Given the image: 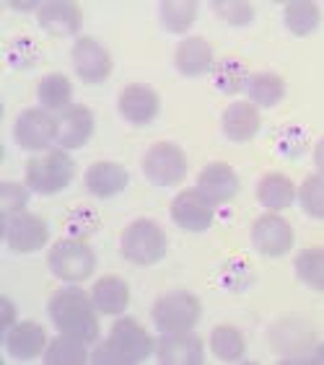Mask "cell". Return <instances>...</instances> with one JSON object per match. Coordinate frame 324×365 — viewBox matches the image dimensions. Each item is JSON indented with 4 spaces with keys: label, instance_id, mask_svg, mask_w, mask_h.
Masks as SVG:
<instances>
[{
    "label": "cell",
    "instance_id": "d590c367",
    "mask_svg": "<svg viewBox=\"0 0 324 365\" xmlns=\"http://www.w3.org/2000/svg\"><path fill=\"white\" fill-rule=\"evenodd\" d=\"M26 205H29V190L24 184H16V182L0 184V212H3V218H11L16 212H24Z\"/></svg>",
    "mask_w": 324,
    "mask_h": 365
},
{
    "label": "cell",
    "instance_id": "4fadbf2b",
    "mask_svg": "<svg viewBox=\"0 0 324 365\" xmlns=\"http://www.w3.org/2000/svg\"><path fill=\"white\" fill-rule=\"evenodd\" d=\"M252 244L265 257H285L293 246V228L285 218L268 212L254 220L252 225Z\"/></svg>",
    "mask_w": 324,
    "mask_h": 365
},
{
    "label": "cell",
    "instance_id": "e0dca14e",
    "mask_svg": "<svg viewBox=\"0 0 324 365\" xmlns=\"http://www.w3.org/2000/svg\"><path fill=\"white\" fill-rule=\"evenodd\" d=\"M174 68L184 78H200L213 73L216 57H213L211 42L203 39V36H187V39H182L174 49Z\"/></svg>",
    "mask_w": 324,
    "mask_h": 365
},
{
    "label": "cell",
    "instance_id": "5b68a950",
    "mask_svg": "<svg viewBox=\"0 0 324 365\" xmlns=\"http://www.w3.org/2000/svg\"><path fill=\"white\" fill-rule=\"evenodd\" d=\"M47 267L65 282H83L96 269V254L83 239H60L47 254Z\"/></svg>",
    "mask_w": 324,
    "mask_h": 365
},
{
    "label": "cell",
    "instance_id": "7c38bea8",
    "mask_svg": "<svg viewBox=\"0 0 324 365\" xmlns=\"http://www.w3.org/2000/svg\"><path fill=\"white\" fill-rule=\"evenodd\" d=\"M71 60L76 76L86 83H101L112 73V55L91 36L76 39L71 49Z\"/></svg>",
    "mask_w": 324,
    "mask_h": 365
},
{
    "label": "cell",
    "instance_id": "ba28073f",
    "mask_svg": "<svg viewBox=\"0 0 324 365\" xmlns=\"http://www.w3.org/2000/svg\"><path fill=\"white\" fill-rule=\"evenodd\" d=\"M50 239V228L34 212H16L11 218H3V241L16 254L39 252Z\"/></svg>",
    "mask_w": 324,
    "mask_h": 365
},
{
    "label": "cell",
    "instance_id": "9c48e42d",
    "mask_svg": "<svg viewBox=\"0 0 324 365\" xmlns=\"http://www.w3.org/2000/svg\"><path fill=\"white\" fill-rule=\"evenodd\" d=\"M14 140L26 150H44L57 140V117L47 109H24L14 125Z\"/></svg>",
    "mask_w": 324,
    "mask_h": 365
},
{
    "label": "cell",
    "instance_id": "d6a6232c",
    "mask_svg": "<svg viewBox=\"0 0 324 365\" xmlns=\"http://www.w3.org/2000/svg\"><path fill=\"white\" fill-rule=\"evenodd\" d=\"M221 282H223L226 290H233V293H241L247 290L254 282V272L252 264H249L244 257H233L221 267Z\"/></svg>",
    "mask_w": 324,
    "mask_h": 365
},
{
    "label": "cell",
    "instance_id": "7402d4cb",
    "mask_svg": "<svg viewBox=\"0 0 324 365\" xmlns=\"http://www.w3.org/2000/svg\"><path fill=\"white\" fill-rule=\"evenodd\" d=\"M91 301L99 314L117 317V314H122L127 309V303H130V285L122 277H117V274H106V277L96 280V285H93Z\"/></svg>",
    "mask_w": 324,
    "mask_h": 365
},
{
    "label": "cell",
    "instance_id": "4dcf8cb0",
    "mask_svg": "<svg viewBox=\"0 0 324 365\" xmlns=\"http://www.w3.org/2000/svg\"><path fill=\"white\" fill-rule=\"evenodd\" d=\"M296 274L303 285L324 293V249H303L296 257Z\"/></svg>",
    "mask_w": 324,
    "mask_h": 365
},
{
    "label": "cell",
    "instance_id": "52a82bcc",
    "mask_svg": "<svg viewBox=\"0 0 324 365\" xmlns=\"http://www.w3.org/2000/svg\"><path fill=\"white\" fill-rule=\"evenodd\" d=\"M200 314H203L200 298L192 293H184V290L161 295V298L153 303V311H151L156 329H161V331L195 329V324L200 322Z\"/></svg>",
    "mask_w": 324,
    "mask_h": 365
},
{
    "label": "cell",
    "instance_id": "836d02e7",
    "mask_svg": "<svg viewBox=\"0 0 324 365\" xmlns=\"http://www.w3.org/2000/svg\"><path fill=\"white\" fill-rule=\"evenodd\" d=\"M213 11L228 26H247L254 19V6L247 0H218L213 3Z\"/></svg>",
    "mask_w": 324,
    "mask_h": 365
},
{
    "label": "cell",
    "instance_id": "603a6c76",
    "mask_svg": "<svg viewBox=\"0 0 324 365\" xmlns=\"http://www.w3.org/2000/svg\"><path fill=\"white\" fill-rule=\"evenodd\" d=\"M257 200L268 210H285L296 200V187L285 174H265L257 184Z\"/></svg>",
    "mask_w": 324,
    "mask_h": 365
},
{
    "label": "cell",
    "instance_id": "74e56055",
    "mask_svg": "<svg viewBox=\"0 0 324 365\" xmlns=\"http://www.w3.org/2000/svg\"><path fill=\"white\" fill-rule=\"evenodd\" d=\"M96 215L91 210H76L68 215V228H71V236L73 239H83L88 236L91 231H96Z\"/></svg>",
    "mask_w": 324,
    "mask_h": 365
},
{
    "label": "cell",
    "instance_id": "3957f363",
    "mask_svg": "<svg viewBox=\"0 0 324 365\" xmlns=\"http://www.w3.org/2000/svg\"><path fill=\"white\" fill-rule=\"evenodd\" d=\"M166 249H169V241H166V233L156 220L141 218L130 223L122 231L120 239V252L127 262H133L138 267H148L156 264L166 257Z\"/></svg>",
    "mask_w": 324,
    "mask_h": 365
},
{
    "label": "cell",
    "instance_id": "9a60e30c",
    "mask_svg": "<svg viewBox=\"0 0 324 365\" xmlns=\"http://www.w3.org/2000/svg\"><path fill=\"white\" fill-rule=\"evenodd\" d=\"M93 135V114L88 106L71 104L57 114V145L63 150H76L86 145Z\"/></svg>",
    "mask_w": 324,
    "mask_h": 365
},
{
    "label": "cell",
    "instance_id": "8fae6325",
    "mask_svg": "<svg viewBox=\"0 0 324 365\" xmlns=\"http://www.w3.org/2000/svg\"><path fill=\"white\" fill-rule=\"evenodd\" d=\"M216 218V205L211 200H205L203 195L195 190H184L171 200V220H174L182 231L190 233H203L213 225Z\"/></svg>",
    "mask_w": 324,
    "mask_h": 365
},
{
    "label": "cell",
    "instance_id": "2e32d148",
    "mask_svg": "<svg viewBox=\"0 0 324 365\" xmlns=\"http://www.w3.org/2000/svg\"><path fill=\"white\" fill-rule=\"evenodd\" d=\"M36 24L50 36H73L83 24V11L73 0H50V3H42Z\"/></svg>",
    "mask_w": 324,
    "mask_h": 365
},
{
    "label": "cell",
    "instance_id": "5bb4252c",
    "mask_svg": "<svg viewBox=\"0 0 324 365\" xmlns=\"http://www.w3.org/2000/svg\"><path fill=\"white\" fill-rule=\"evenodd\" d=\"M117 109H120V114L130 125H148V122H153L158 117L161 98H158V93L151 86L133 83V86H125L120 91Z\"/></svg>",
    "mask_w": 324,
    "mask_h": 365
},
{
    "label": "cell",
    "instance_id": "60d3db41",
    "mask_svg": "<svg viewBox=\"0 0 324 365\" xmlns=\"http://www.w3.org/2000/svg\"><path fill=\"white\" fill-rule=\"evenodd\" d=\"M8 6L14 8V11H21V14H29V11H36L39 14V8H42V3H8Z\"/></svg>",
    "mask_w": 324,
    "mask_h": 365
},
{
    "label": "cell",
    "instance_id": "30bf717a",
    "mask_svg": "<svg viewBox=\"0 0 324 365\" xmlns=\"http://www.w3.org/2000/svg\"><path fill=\"white\" fill-rule=\"evenodd\" d=\"M156 358L163 365H203L205 363L203 339L192 329L161 331V337L156 342Z\"/></svg>",
    "mask_w": 324,
    "mask_h": 365
},
{
    "label": "cell",
    "instance_id": "277c9868",
    "mask_svg": "<svg viewBox=\"0 0 324 365\" xmlns=\"http://www.w3.org/2000/svg\"><path fill=\"white\" fill-rule=\"evenodd\" d=\"M76 176V161L60 150L31 155L26 161V187L36 195H57L63 192Z\"/></svg>",
    "mask_w": 324,
    "mask_h": 365
},
{
    "label": "cell",
    "instance_id": "83f0119b",
    "mask_svg": "<svg viewBox=\"0 0 324 365\" xmlns=\"http://www.w3.org/2000/svg\"><path fill=\"white\" fill-rule=\"evenodd\" d=\"M200 6L195 0H166L158 6V19L161 26L171 34H184L192 24L198 21Z\"/></svg>",
    "mask_w": 324,
    "mask_h": 365
},
{
    "label": "cell",
    "instance_id": "7a4b0ae2",
    "mask_svg": "<svg viewBox=\"0 0 324 365\" xmlns=\"http://www.w3.org/2000/svg\"><path fill=\"white\" fill-rule=\"evenodd\" d=\"M50 319L57 329L65 334L83 339V342H93L99 339V317H96V306L83 290L78 288H63L57 290L50 298Z\"/></svg>",
    "mask_w": 324,
    "mask_h": 365
},
{
    "label": "cell",
    "instance_id": "ab89813d",
    "mask_svg": "<svg viewBox=\"0 0 324 365\" xmlns=\"http://www.w3.org/2000/svg\"><path fill=\"white\" fill-rule=\"evenodd\" d=\"M314 163H317L319 174H324V138L317 143V148H314Z\"/></svg>",
    "mask_w": 324,
    "mask_h": 365
},
{
    "label": "cell",
    "instance_id": "f1b7e54d",
    "mask_svg": "<svg viewBox=\"0 0 324 365\" xmlns=\"http://www.w3.org/2000/svg\"><path fill=\"white\" fill-rule=\"evenodd\" d=\"M211 350L223 363H236V360H241L244 350H247V342H244V334L236 327L221 324L211 334Z\"/></svg>",
    "mask_w": 324,
    "mask_h": 365
},
{
    "label": "cell",
    "instance_id": "484cf974",
    "mask_svg": "<svg viewBox=\"0 0 324 365\" xmlns=\"http://www.w3.org/2000/svg\"><path fill=\"white\" fill-rule=\"evenodd\" d=\"M83 339L73 337L60 331L44 350V363L47 365H83L88 360V350H86Z\"/></svg>",
    "mask_w": 324,
    "mask_h": 365
},
{
    "label": "cell",
    "instance_id": "6da1fadb",
    "mask_svg": "<svg viewBox=\"0 0 324 365\" xmlns=\"http://www.w3.org/2000/svg\"><path fill=\"white\" fill-rule=\"evenodd\" d=\"M156 352V342L135 319L114 322L109 337L93 350L91 360L96 365H138L146 363Z\"/></svg>",
    "mask_w": 324,
    "mask_h": 365
},
{
    "label": "cell",
    "instance_id": "1f68e13d",
    "mask_svg": "<svg viewBox=\"0 0 324 365\" xmlns=\"http://www.w3.org/2000/svg\"><path fill=\"white\" fill-rule=\"evenodd\" d=\"M298 202L311 218L324 220V174H311L298 190Z\"/></svg>",
    "mask_w": 324,
    "mask_h": 365
},
{
    "label": "cell",
    "instance_id": "cb8c5ba5",
    "mask_svg": "<svg viewBox=\"0 0 324 365\" xmlns=\"http://www.w3.org/2000/svg\"><path fill=\"white\" fill-rule=\"evenodd\" d=\"M247 96L254 106H265V109H273L283 101L285 96V81H283L278 73H254L249 76L247 83Z\"/></svg>",
    "mask_w": 324,
    "mask_h": 365
},
{
    "label": "cell",
    "instance_id": "44dd1931",
    "mask_svg": "<svg viewBox=\"0 0 324 365\" xmlns=\"http://www.w3.org/2000/svg\"><path fill=\"white\" fill-rule=\"evenodd\" d=\"M127 184H130V174H127V169L122 163L99 161L86 171V187H88V192L93 197H99V200L117 197L120 192H125Z\"/></svg>",
    "mask_w": 324,
    "mask_h": 365
},
{
    "label": "cell",
    "instance_id": "8d00e7d4",
    "mask_svg": "<svg viewBox=\"0 0 324 365\" xmlns=\"http://www.w3.org/2000/svg\"><path fill=\"white\" fill-rule=\"evenodd\" d=\"M6 55L14 68H31L36 63L39 52H36V44L31 39H16V42L8 44Z\"/></svg>",
    "mask_w": 324,
    "mask_h": 365
},
{
    "label": "cell",
    "instance_id": "e575fe53",
    "mask_svg": "<svg viewBox=\"0 0 324 365\" xmlns=\"http://www.w3.org/2000/svg\"><path fill=\"white\" fill-rule=\"evenodd\" d=\"M275 148H278V153L283 155V158H301L303 153H306V148H309V138H306V133H303L301 127H283V130H278V135H275Z\"/></svg>",
    "mask_w": 324,
    "mask_h": 365
},
{
    "label": "cell",
    "instance_id": "f35d334b",
    "mask_svg": "<svg viewBox=\"0 0 324 365\" xmlns=\"http://www.w3.org/2000/svg\"><path fill=\"white\" fill-rule=\"evenodd\" d=\"M16 324V306L11 303V298H0V331L6 334L11 327Z\"/></svg>",
    "mask_w": 324,
    "mask_h": 365
},
{
    "label": "cell",
    "instance_id": "ffe728a7",
    "mask_svg": "<svg viewBox=\"0 0 324 365\" xmlns=\"http://www.w3.org/2000/svg\"><path fill=\"white\" fill-rule=\"evenodd\" d=\"M221 127L231 143H249L262 127L260 109L252 101H233L221 117Z\"/></svg>",
    "mask_w": 324,
    "mask_h": 365
},
{
    "label": "cell",
    "instance_id": "8992f818",
    "mask_svg": "<svg viewBox=\"0 0 324 365\" xmlns=\"http://www.w3.org/2000/svg\"><path fill=\"white\" fill-rule=\"evenodd\" d=\"M187 153L174 143H156L143 155V174L156 187H174L187 179Z\"/></svg>",
    "mask_w": 324,
    "mask_h": 365
},
{
    "label": "cell",
    "instance_id": "d4e9b609",
    "mask_svg": "<svg viewBox=\"0 0 324 365\" xmlns=\"http://www.w3.org/2000/svg\"><path fill=\"white\" fill-rule=\"evenodd\" d=\"M36 98L47 112H63L73 101V83L63 73H50L36 86Z\"/></svg>",
    "mask_w": 324,
    "mask_h": 365
},
{
    "label": "cell",
    "instance_id": "ac0fdd59",
    "mask_svg": "<svg viewBox=\"0 0 324 365\" xmlns=\"http://www.w3.org/2000/svg\"><path fill=\"white\" fill-rule=\"evenodd\" d=\"M3 344L14 360H34L47 350V331L36 322H19L6 331Z\"/></svg>",
    "mask_w": 324,
    "mask_h": 365
},
{
    "label": "cell",
    "instance_id": "f546056e",
    "mask_svg": "<svg viewBox=\"0 0 324 365\" xmlns=\"http://www.w3.org/2000/svg\"><path fill=\"white\" fill-rule=\"evenodd\" d=\"M213 83H216V88H218L221 93L233 96V93H239V91H247L249 73L239 60H221V63H216V68H213Z\"/></svg>",
    "mask_w": 324,
    "mask_h": 365
},
{
    "label": "cell",
    "instance_id": "4316f807",
    "mask_svg": "<svg viewBox=\"0 0 324 365\" xmlns=\"http://www.w3.org/2000/svg\"><path fill=\"white\" fill-rule=\"evenodd\" d=\"M283 21H285V29L290 34L309 36L322 21V11H319L317 3L293 0V3H285V8H283Z\"/></svg>",
    "mask_w": 324,
    "mask_h": 365
},
{
    "label": "cell",
    "instance_id": "b9f144b4",
    "mask_svg": "<svg viewBox=\"0 0 324 365\" xmlns=\"http://www.w3.org/2000/svg\"><path fill=\"white\" fill-rule=\"evenodd\" d=\"M311 363H317V365H324V342L322 344H319V347H317V350H314V352H311Z\"/></svg>",
    "mask_w": 324,
    "mask_h": 365
},
{
    "label": "cell",
    "instance_id": "d6986e66",
    "mask_svg": "<svg viewBox=\"0 0 324 365\" xmlns=\"http://www.w3.org/2000/svg\"><path fill=\"white\" fill-rule=\"evenodd\" d=\"M198 192L213 205H223L239 195V176L228 163H208L198 176Z\"/></svg>",
    "mask_w": 324,
    "mask_h": 365
}]
</instances>
